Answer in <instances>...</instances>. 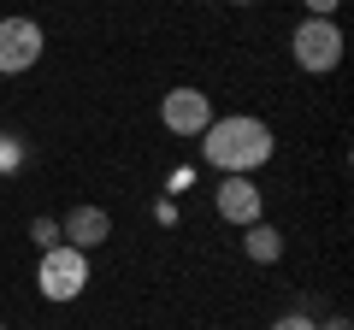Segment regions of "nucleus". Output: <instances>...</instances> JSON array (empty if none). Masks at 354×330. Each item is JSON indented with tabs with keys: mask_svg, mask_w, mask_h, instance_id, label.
I'll return each mask as SVG.
<instances>
[{
	"mask_svg": "<svg viewBox=\"0 0 354 330\" xmlns=\"http://www.w3.org/2000/svg\"><path fill=\"white\" fill-rule=\"evenodd\" d=\"M242 254H248L254 266H278V260H283V230L266 224V218L242 224Z\"/></svg>",
	"mask_w": 354,
	"mask_h": 330,
	"instance_id": "obj_8",
	"label": "nucleus"
},
{
	"mask_svg": "<svg viewBox=\"0 0 354 330\" xmlns=\"http://www.w3.org/2000/svg\"><path fill=\"white\" fill-rule=\"evenodd\" d=\"M0 330H6V324H0Z\"/></svg>",
	"mask_w": 354,
	"mask_h": 330,
	"instance_id": "obj_15",
	"label": "nucleus"
},
{
	"mask_svg": "<svg viewBox=\"0 0 354 330\" xmlns=\"http://www.w3.org/2000/svg\"><path fill=\"white\" fill-rule=\"evenodd\" d=\"M160 124L171 130V136H201V130L213 124V101H207L195 83H177V89L160 95Z\"/></svg>",
	"mask_w": 354,
	"mask_h": 330,
	"instance_id": "obj_5",
	"label": "nucleus"
},
{
	"mask_svg": "<svg viewBox=\"0 0 354 330\" xmlns=\"http://www.w3.org/2000/svg\"><path fill=\"white\" fill-rule=\"evenodd\" d=\"M272 330H319V318H307V313H283V318H272Z\"/></svg>",
	"mask_w": 354,
	"mask_h": 330,
	"instance_id": "obj_11",
	"label": "nucleus"
},
{
	"mask_svg": "<svg viewBox=\"0 0 354 330\" xmlns=\"http://www.w3.org/2000/svg\"><path fill=\"white\" fill-rule=\"evenodd\" d=\"M36 289L41 301H77V295L88 289V254H77V248H41V266H36Z\"/></svg>",
	"mask_w": 354,
	"mask_h": 330,
	"instance_id": "obj_3",
	"label": "nucleus"
},
{
	"mask_svg": "<svg viewBox=\"0 0 354 330\" xmlns=\"http://www.w3.org/2000/svg\"><path fill=\"white\" fill-rule=\"evenodd\" d=\"M225 6H260V0H225Z\"/></svg>",
	"mask_w": 354,
	"mask_h": 330,
	"instance_id": "obj_14",
	"label": "nucleus"
},
{
	"mask_svg": "<svg viewBox=\"0 0 354 330\" xmlns=\"http://www.w3.org/2000/svg\"><path fill=\"white\" fill-rule=\"evenodd\" d=\"M319 330H354V324H348V318H342V313H330V318H325V324H319Z\"/></svg>",
	"mask_w": 354,
	"mask_h": 330,
	"instance_id": "obj_13",
	"label": "nucleus"
},
{
	"mask_svg": "<svg viewBox=\"0 0 354 330\" xmlns=\"http://www.w3.org/2000/svg\"><path fill=\"white\" fill-rule=\"evenodd\" d=\"M301 6H307V18H337L342 0H301Z\"/></svg>",
	"mask_w": 354,
	"mask_h": 330,
	"instance_id": "obj_12",
	"label": "nucleus"
},
{
	"mask_svg": "<svg viewBox=\"0 0 354 330\" xmlns=\"http://www.w3.org/2000/svg\"><path fill=\"white\" fill-rule=\"evenodd\" d=\"M106 236H113V213H106V206H71V213L59 218V242L77 248V254H95Z\"/></svg>",
	"mask_w": 354,
	"mask_h": 330,
	"instance_id": "obj_6",
	"label": "nucleus"
},
{
	"mask_svg": "<svg viewBox=\"0 0 354 330\" xmlns=\"http://www.w3.org/2000/svg\"><path fill=\"white\" fill-rule=\"evenodd\" d=\"M272 148H278V136L254 113H225V118H213L201 130V159L213 171H225V177H254L272 159Z\"/></svg>",
	"mask_w": 354,
	"mask_h": 330,
	"instance_id": "obj_1",
	"label": "nucleus"
},
{
	"mask_svg": "<svg viewBox=\"0 0 354 330\" xmlns=\"http://www.w3.org/2000/svg\"><path fill=\"white\" fill-rule=\"evenodd\" d=\"M41 48H48V36H41V24H36V18H24V12L0 18V77L30 71V65L41 59Z\"/></svg>",
	"mask_w": 354,
	"mask_h": 330,
	"instance_id": "obj_4",
	"label": "nucleus"
},
{
	"mask_svg": "<svg viewBox=\"0 0 354 330\" xmlns=\"http://www.w3.org/2000/svg\"><path fill=\"white\" fill-rule=\"evenodd\" d=\"M30 242H36V248H59V218H36V224H30Z\"/></svg>",
	"mask_w": 354,
	"mask_h": 330,
	"instance_id": "obj_9",
	"label": "nucleus"
},
{
	"mask_svg": "<svg viewBox=\"0 0 354 330\" xmlns=\"http://www.w3.org/2000/svg\"><path fill=\"white\" fill-rule=\"evenodd\" d=\"M24 165V142L18 136H0V171H18Z\"/></svg>",
	"mask_w": 354,
	"mask_h": 330,
	"instance_id": "obj_10",
	"label": "nucleus"
},
{
	"mask_svg": "<svg viewBox=\"0 0 354 330\" xmlns=\"http://www.w3.org/2000/svg\"><path fill=\"white\" fill-rule=\"evenodd\" d=\"M290 53H295V65H301L307 77L337 71V65H342V30H337V18H301L295 36H290Z\"/></svg>",
	"mask_w": 354,
	"mask_h": 330,
	"instance_id": "obj_2",
	"label": "nucleus"
},
{
	"mask_svg": "<svg viewBox=\"0 0 354 330\" xmlns=\"http://www.w3.org/2000/svg\"><path fill=\"white\" fill-rule=\"evenodd\" d=\"M213 206H218L225 224H254V218L266 213V195H260V183H254V177H218Z\"/></svg>",
	"mask_w": 354,
	"mask_h": 330,
	"instance_id": "obj_7",
	"label": "nucleus"
}]
</instances>
